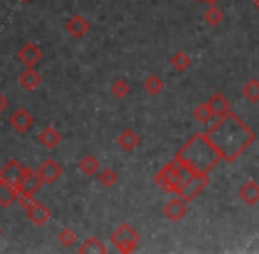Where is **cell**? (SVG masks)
<instances>
[{
	"label": "cell",
	"mask_w": 259,
	"mask_h": 254,
	"mask_svg": "<svg viewBox=\"0 0 259 254\" xmlns=\"http://www.w3.org/2000/svg\"><path fill=\"white\" fill-rule=\"evenodd\" d=\"M65 30L74 39H83L90 32V23L81 14H74V16L69 18L67 23H65Z\"/></svg>",
	"instance_id": "obj_12"
},
{
	"label": "cell",
	"mask_w": 259,
	"mask_h": 254,
	"mask_svg": "<svg viewBox=\"0 0 259 254\" xmlns=\"http://www.w3.org/2000/svg\"><path fill=\"white\" fill-rule=\"evenodd\" d=\"M79 254H106L108 249L97 237H89L78 249Z\"/></svg>",
	"instance_id": "obj_20"
},
{
	"label": "cell",
	"mask_w": 259,
	"mask_h": 254,
	"mask_svg": "<svg viewBox=\"0 0 259 254\" xmlns=\"http://www.w3.org/2000/svg\"><path fill=\"white\" fill-rule=\"evenodd\" d=\"M6 108H7V99H6V96H4V94H0V113H4V111H6Z\"/></svg>",
	"instance_id": "obj_31"
},
{
	"label": "cell",
	"mask_w": 259,
	"mask_h": 254,
	"mask_svg": "<svg viewBox=\"0 0 259 254\" xmlns=\"http://www.w3.org/2000/svg\"><path fill=\"white\" fill-rule=\"evenodd\" d=\"M23 2H30V0H23Z\"/></svg>",
	"instance_id": "obj_35"
},
{
	"label": "cell",
	"mask_w": 259,
	"mask_h": 254,
	"mask_svg": "<svg viewBox=\"0 0 259 254\" xmlns=\"http://www.w3.org/2000/svg\"><path fill=\"white\" fill-rule=\"evenodd\" d=\"M198 2H205V0H198Z\"/></svg>",
	"instance_id": "obj_34"
},
{
	"label": "cell",
	"mask_w": 259,
	"mask_h": 254,
	"mask_svg": "<svg viewBox=\"0 0 259 254\" xmlns=\"http://www.w3.org/2000/svg\"><path fill=\"white\" fill-rule=\"evenodd\" d=\"M242 94H243V97L249 101V103L257 104L259 103V79L257 78L249 79V81L243 85Z\"/></svg>",
	"instance_id": "obj_24"
},
{
	"label": "cell",
	"mask_w": 259,
	"mask_h": 254,
	"mask_svg": "<svg viewBox=\"0 0 259 254\" xmlns=\"http://www.w3.org/2000/svg\"><path fill=\"white\" fill-rule=\"evenodd\" d=\"M42 179L39 175V172L32 168H25L23 175L20 179V184H18V191L23 192V194H35L39 189L42 187Z\"/></svg>",
	"instance_id": "obj_6"
},
{
	"label": "cell",
	"mask_w": 259,
	"mask_h": 254,
	"mask_svg": "<svg viewBox=\"0 0 259 254\" xmlns=\"http://www.w3.org/2000/svg\"><path fill=\"white\" fill-rule=\"evenodd\" d=\"M116 143H118V147L122 148L123 152H133V150H136V148L140 147L141 138L138 136L136 131L131 129V127H127V129H123L122 133L118 134V138H116Z\"/></svg>",
	"instance_id": "obj_15"
},
{
	"label": "cell",
	"mask_w": 259,
	"mask_h": 254,
	"mask_svg": "<svg viewBox=\"0 0 259 254\" xmlns=\"http://www.w3.org/2000/svg\"><path fill=\"white\" fill-rule=\"evenodd\" d=\"M37 172H39V175H41V179H42V182H45V184L57 182V180L64 175V168H62V166L58 164L55 159H46V161L39 166Z\"/></svg>",
	"instance_id": "obj_11"
},
{
	"label": "cell",
	"mask_w": 259,
	"mask_h": 254,
	"mask_svg": "<svg viewBox=\"0 0 259 254\" xmlns=\"http://www.w3.org/2000/svg\"><path fill=\"white\" fill-rule=\"evenodd\" d=\"M25 214H27V219L30 221L34 226H45V224L50 221V217H52L50 208L41 201H37L30 210H27Z\"/></svg>",
	"instance_id": "obj_13"
},
{
	"label": "cell",
	"mask_w": 259,
	"mask_h": 254,
	"mask_svg": "<svg viewBox=\"0 0 259 254\" xmlns=\"http://www.w3.org/2000/svg\"><path fill=\"white\" fill-rule=\"evenodd\" d=\"M208 104H210V108L213 110V113L217 118L224 117V115H228L229 111H231V103H229L228 97L221 92H215L213 96L208 99Z\"/></svg>",
	"instance_id": "obj_18"
},
{
	"label": "cell",
	"mask_w": 259,
	"mask_h": 254,
	"mask_svg": "<svg viewBox=\"0 0 259 254\" xmlns=\"http://www.w3.org/2000/svg\"><path fill=\"white\" fill-rule=\"evenodd\" d=\"M18 60L25 65V67H35L42 60V50L39 48L35 43H25L16 53Z\"/></svg>",
	"instance_id": "obj_8"
},
{
	"label": "cell",
	"mask_w": 259,
	"mask_h": 254,
	"mask_svg": "<svg viewBox=\"0 0 259 254\" xmlns=\"http://www.w3.org/2000/svg\"><path fill=\"white\" fill-rule=\"evenodd\" d=\"M162 214L169 221H173V223H178V221L184 219L185 214H187V201H185L184 198H180L178 194H175V198L169 199V201L164 205Z\"/></svg>",
	"instance_id": "obj_9"
},
{
	"label": "cell",
	"mask_w": 259,
	"mask_h": 254,
	"mask_svg": "<svg viewBox=\"0 0 259 254\" xmlns=\"http://www.w3.org/2000/svg\"><path fill=\"white\" fill-rule=\"evenodd\" d=\"M208 184H210V175L208 173H194L185 170V177L182 180L180 187H178L177 194L180 198H184L187 203H191L206 189Z\"/></svg>",
	"instance_id": "obj_4"
},
{
	"label": "cell",
	"mask_w": 259,
	"mask_h": 254,
	"mask_svg": "<svg viewBox=\"0 0 259 254\" xmlns=\"http://www.w3.org/2000/svg\"><path fill=\"white\" fill-rule=\"evenodd\" d=\"M37 203V199L34 198V194H23V192H20V196H18V205H20L21 210H30L32 206Z\"/></svg>",
	"instance_id": "obj_30"
},
{
	"label": "cell",
	"mask_w": 259,
	"mask_h": 254,
	"mask_svg": "<svg viewBox=\"0 0 259 254\" xmlns=\"http://www.w3.org/2000/svg\"><path fill=\"white\" fill-rule=\"evenodd\" d=\"M34 122H35L34 115H32L28 110H25V108H18V110L13 111V115L9 117L11 127H13L16 133H21V134L27 133V131L34 125Z\"/></svg>",
	"instance_id": "obj_10"
},
{
	"label": "cell",
	"mask_w": 259,
	"mask_h": 254,
	"mask_svg": "<svg viewBox=\"0 0 259 254\" xmlns=\"http://www.w3.org/2000/svg\"><path fill=\"white\" fill-rule=\"evenodd\" d=\"M173 161L178 162L187 172L210 175L211 170L222 161V155L203 131V133L192 134L187 140V143H184V147L178 148Z\"/></svg>",
	"instance_id": "obj_2"
},
{
	"label": "cell",
	"mask_w": 259,
	"mask_h": 254,
	"mask_svg": "<svg viewBox=\"0 0 259 254\" xmlns=\"http://www.w3.org/2000/svg\"><path fill=\"white\" fill-rule=\"evenodd\" d=\"M111 94L115 97H118V99H123V97H127L131 94V85L127 79L120 78L116 79V81L111 83Z\"/></svg>",
	"instance_id": "obj_28"
},
{
	"label": "cell",
	"mask_w": 259,
	"mask_h": 254,
	"mask_svg": "<svg viewBox=\"0 0 259 254\" xmlns=\"http://www.w3.org/2000/svg\"><path fill=\"white\" fill-rule=\"evenodd\" d=\"M185 177V170L182 168L178 162L171 161L167 162L164 168H160L159 172L155 173L154 182L160 187L164 192H169V194H177L178 187H180L182 180Z\"/></svg>",
	"instance_id": "obj_3"
},
{
	"label": "cell",
	"mask_w": 259,
	"mask_h": 254,
	"mask_svg": "<svg viewBox=\"0 0 259 254\" xmlns=\"http://www.w3.org/2000/svg\"><path fill=\"white\" fill-rule=\"evenodd\" d=\"M254 7H256V9L259 11V0H254Z\"/></svg>",
	"instance_id": "obj_33"
},
{
	"label": "cell",
	"mask_w": 259,
	"mask_h": 254,
	"mask_svg": "<svg viewBox=\"0 0 259 254\" xmlns=\"http://www.w3.org/2000/svg\"><path fill=\"white\" fill-rule=\"evenodd\" d=\"M143 87L150 96H157V94H160L164 90V81L157 74H150L143 81Z\"/></svg>",
	"instance_id": "obj_25"
},
{
	"label": "cell",
	"mask_w": 259,
	"mask_h": 254,
	"mask_svg": "<svg viewBox=\"0 0 259 254\" xmlns=\"http://www.w3.org/2000/svg\"><path fill=\"white\" fill-rule=\"evenodd\" d=\"M109 240H111V244L115 245V249L118 252L131 254V252L136 251L141 237H140V233L131 226V224L123 223V224H120L118 228H115V231L111 233Z\"/></svg>",
	"instance_id": "obj_5"
},
{
	"label": "cell",
	"mask_w": 259,
	"mask_h": 254,
	"mask_svg": "<svg viewBox=\"0 0 259 254\" xmlns=\"http://www.w3.org/2000/svg\"><path fill=\"white\" fill-rule=\"evenodd\" d=\"M169 62H171V67H173L175 71L184 72V71H187V69L191 67L192 60L185 52H177V53H173V55H171Z\"/></svg>",
	"instance_id": "obj_23"
},
{
	"label": "cell",
	"mask_w": 259,
	"mask_h": 254,
	"mask_svg": "<svg viewBox=\"0 0 259 254\" xmlns=\"http://www.w3.org/2000/svg\"><path fill=\"white\" fill-rule=\"evenodd\" d=\"M18 196H20V191H18L16 187L0 180V206H2V208H7V206H11L14 201H18Z\"/></svg>",
	"instance_id": "obj_19"
},
{
	"label": "cell",
	"mask_w": 259,
	"mask_h": 254,
	"mask_svg": "<svg viewBox=\"0 0 259 254\" xmlns=\"http://www.w3.org/2000/svg\"><path fill=\"white\" fill-rule=\"evenodd\" d=\"M0 233H2V230H0Z\"/></svg>",
	"instance_id": "obj_36"
},
{
	"label": "cell",
	"mask_w": 259,
	"mask_h": 254,
	"mask_svg": "<svg viewBox=\"0 0 259 254\" xmlns=\"http://www.w3.org/2000/svg\"><path fill=\"white\" fill-rule=\"evenodd\" d=\"M78 170L83 173V175L92 177V175H96V173L101 172V164H99V161H97V157H94V155L89 154L79 161Z\"/></svg>",
	"instance_id": "obj_21"
},
{
	"label": "cell",
	"mask_w": 259,
	"mask_h": 254,
	"mask_svg": "<svg viewBox=\"0 0 259 254\" xmlns=\"http://www.w3.org/2000/svg\"><path fill=\"white\" fill-rule=\"evenodd\" d=\"M58 242H60L62 247H72V245L78 242V237H76V233L71 228H64V230L58 233Z\"/></svg>",
	"instance_id": "obj_29"
},
{
	"label": "cell",
	"mask_w": 259,
	"mask_h": 254,
	"mask_svg": "<svg viewBox=\"0 0 259 254\" xmlns=\"http://www.w3.org/2000/svg\"><path fill=\"white\" fill-rule=\"evenodd\" d=\"M25 168L21 166V162L18 159H9L6 164L0 168V180L6 184H11L18 189V184H20V179L23 175Z\"/></svg>",
	"instance_id": "obj_7"
},
{
	"label": "cell",
	"mask_w": 259,
	"mask_h": 254,
	"mask_svg": "<svg viewBox=\"0 0 259 254\" xmlns=\"http://www.w3.org/2000/svg\"><path fill=\"white\" fill-rule=\"evenodd\" d=\"M192 115H194L196 120H198L199 124H203V125L210 124V122L215 118V113H213V110L210 108V104H208V101H206V103L198 104V106L194 108V111H192Z\"/></svg>",
	"instance_id": "obj_22"
},
{
	"label": "cell",
	"mask_w": 259,
	"mask_h": 254,
	"mask_svg": "<svg viewBox=\"0 0 259 254\" xmlns=\"http://www.w3.org/2000/svg\"><path fill=\"white\" fill-rule=\"evenodd\" d=\"M208 6H217V2H221V0H205Z\"/></svg>",
	"instance_id": "obj_32"
},
{
	"label": "cell",
	"mask_w": 259,
	"mask_h": 254,
	"mask_svg": "<svg viewBox=\"0 0 259 254\" xmlns=\"http://www.w3.org/2000/svg\"><path fill=\"white\" fill-rule=\"evenodd\" d=\"M238 198L245 203L247 206H254L259 203V184L254 180H247L238 191Z\"/></svg>",
	"instance_id": "obj_16"
},
{
	"label": "cell",
	"mask_w": 259,
	"mask_h": 254,
	"mask_svg": "<svg viewBox=\"0 0 259 254\" xmlns=\"http://www.w3.org/2000/svg\"><path fill=\"white\" fill-rule=\"evenodd\" d=\"M203 18H205V21L206 23H210L211 27H217V25H221L222 21H224V11L219 9L217 6H210L205 11Z\"/></svg>",
	"instance_id": "obj_26"
},
{
	"label": "cell",
	"mask_w": 259,
	"mask_h": 254,
	"mask_svg": "<svg viewBox=\"0 0 259 254\" xmlns=\"http://www.w3.org/2000/svg\"><path fill=\"white\" fill-rule=\"evenodd\" d=\"M210 141L222 155V161L231 164L247 148L256 143V133L250 129L235 111L219 117L213 125L205 131Z\"/></svg>",
	"instance_id": "obj_1"
},
{
	"label": "cell",
	"mask_w": 259,
	"mask_h": 254,
	"mask_svg": "<svg viewBox=\"0 0 259 254\" xmlns=\"http://www.w3.org/2000/svg\"><path fill=\"white\" fill-rule=\"evenodd\" d=\"M18 83L23 90H28V92H34L37 87H41L42 83V78L35 67H27L20 76H18Z\"/></svg>",
	"instance_id": "obj_14"
},
{
	"label": "cell",
	"mask_w": 259,
	"mask_h": 254,
	"mask_svg": "<svg viewBox=\"0 0 259 254\" xmlns=\"http://www.w3.org/2000/svg\"><path fill=\"white\" fill-rule=\"evenodd\" d=\"M37 140H39V143H41L45 148H48V150H53L55 147H58V145H60L62 134L58 133V131L55 129L53 125H48V127H45L41 133H39Z\"/></svg>",
	"instance_id": "obj_17"
},
{
	"label": "cell",
	"mask_w": 259,
	"mask_h": 254,
	"mask_svg": "<svg viewBox=\"0 0 259 254\" xmlns=\"http://www.w3.org/2000/svg\"><path fill=\"white\" fill-rule=\"evenodd\" d=\"M97 179H99V182L103 184L104 187H113L116 182H118V173H116L113 168H104L97 173Z\"/></svg>",
	"instance_id": "obj_27"
}]
</instances>
